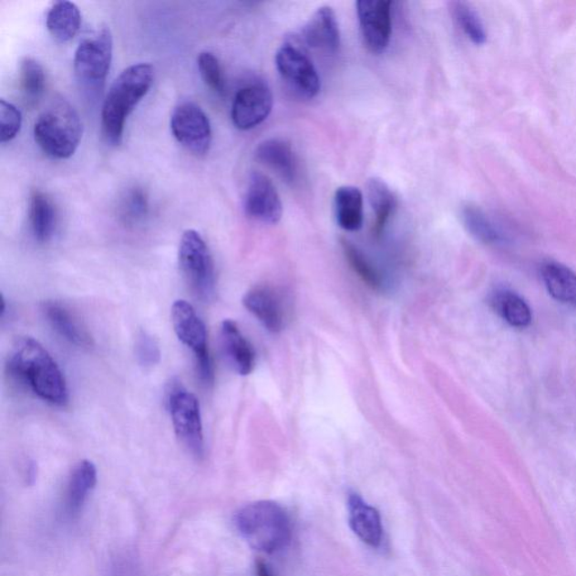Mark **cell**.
I'll use <instances>...</instances> for the list:
<instances>
[{"mask_svg":"<svg viewBox=\"0 0 576 576\" xmlns=\"http://www.w3.org/2000/svg\"><path fill=\"white\" fill-rule=\"evenodd\" d=\"M9 374L30 388L41 400L55 406L68 402V387L56 360L43 345L31 337H22L9 354Z\"/></svg>","mask_w":576,"mask_h":576,"instance_id":"obj_1","label":"cell"},{"mask_svg":"<svg viewBox=\"0 0 576 576\" xmlns=\"http://www.w3.org/2000/svg\"><path fill=\"white\" fill-rule=\"evenodd\" d=\"M155 71L149 64L129 66L115 79L104 100L102 131L105 140L118 146L123 140L127 119L150 90Z\"/></svg>","mask_w":576,"mask_h":576,"instance_id":"obj_2","label":"cell"},{"mask_svg":"<svg viewBox=\"0 0 576 576\" xmlns=\"http://www.w3.org/2000/svg\"><path fill=\"white\" fill-rule=\"evenodd\" d=\"M234 523L248 545L262 553H277L290 545L291 519L284 508L276 502L248 504L237 512Z\"/></svg>","mask_w":576,"mask_h":576,"instance_id":"obj_3","label":"cell"},{"mask_svg":"<svg viewBox=\"0 0 576 576\" xmlns=\"http://www.w3.org/2000/svg\"><path fill=\"white\" fill-rule=\"evenodd\" d=\"M83 137L78 112L65 98H57L38 117L35 126L37 146L54 159L75 155Z\"/></svg>","mask_w":576,"mask_h":576,"instance_id":"obj_4","label":"cell"},{"mask_svg":"<svg viewBox=\"0 0 576 576\" xmlns=\"http://www.w3.org/2000/svg\"><path fill=\"white\" fill-rule=\"evenodd\" d=\"M113 59V38L109 28H100L98 35L86 38L77 47L74 70L80 87L90 96L102 91Z\"/></svg>","mask_w":576,"mask_h":576,"instance_id":"obj_5","label":"cell"},{"mask_svg":"<svg viewBox=\"0 0 576 576\" xmlns=\"http://www.w3.org/2000/svg\"><path fill=\"white\" fill-rule=\"evenodd\" d=\"M179 261L191 291L201 300L212 299L215 292V272L208 244L196 230H186L181 235Z\"/></svg>","mask_w":576,"mask_h":576,"instance_id":"obj_6","label":"cell"},{"mask_svg":"<svg viewBox=\"0 0 576 576\" xmlns=\"http://www.w3.org/2000/svg\"><path fill=\"white\" fill-rule=\"evenodd\" d=\"M171 323L177 337L194 354L196 372L208 386L213 384L214 369L209 352L208 331L199 314L189 302L176 301L171 307Z\"/></svg>","mask_w":576,"mask_h":576,"instance_id":"obj_7","label":"cell"},{"mask_svg":"<svg viewBox=\"0 0 576 576\" xmlns=\"http://www.w3.org/2000/svg\"><path fill=\"white\" fill-rule=\"evenodd\" d=\"M167 403L172 425L181 444L195 458H203L205 444L198 397L187 391L180 382H174L168 391Z\"/></svg>","mask_w":576,"mask_h":576,"instance_id":"obj_8","label":"cell"},{"mask_svg":"<svg viewBox=\"0 0 576 576\" xmlns=\"http://www.w3.org/2000/svg\"><path fill=\"white\" fill-rule=\"evenodd\" d=\"M171 132L182 147L195 156H205L212 143V128L208 115L199 105L181 103L170 118Z\"/></svg>","mask_w":576,"mask_h":576,"instance_id":"obj_9","label":"cell"},{"mask_svg":"<svg viewBox=\"0 0 576 576\" xmlns=\"http://www.w3.org/2000/svg\"><path fill=\"white\" fill-rule=\"evenodd\" d=\"M276 68L290 88L302 98H314L321 90V80L314 62L294 43H286L276 54Z\"/></svg>","mask_w":576,"mask_h":576,"instance_id":"obj_10","label":"cell"},{"mask_svg":"<svg viewBox=\"0 0 576 576\" xmlns=\"http://www.w3.org/2000/svg\"><path fill=\"white\" fill-rule=\"evenodd\" d=\"M357 15L365 46L373 54H383L392 35V3L387 0H359Z\"/></svg>","mask_w":576,"mask_h":576,"instance_id":"obj_11","label":"cell"},{"mask_svg":"<svg viewBox=\"0 0 576 576\" xmlns=\"http://www.w3.org/2000/svg\"><path fill=\"white\" fill-rule=\"evenodd\" d=\"M273 94L270 87L262 83L244 86L235 95L231 118L234 127L248 131L254 129L270 117L273 109Z\"/></svg>","mask_w":576,"mask_h":576,"instance_id":"obj_12","label":"cell"},{"mask_svg":"<svg viewBox=\"0 0 576 576\" xmlns=\"http://www.w3.org/2000/svg\"><path fill=\"white\" fill-rule=\"evenodd\" d=\"M244 211L249 218L266 224L280 222L283 204L275 185L262 172L254 171L249 177Z\"/></svg>","mask_w":576,"mask_h":576,"instance_id":"obj_13","label":"cell"},{"mask_svg":"<svg viewBox=\"0 0 576 576\" xmlns=\"http://www.w3.org/2000/svg\"><path fill=\"white\" fill-rule=\"evenodd\" d=\"M303 38L311 49L335 54L340 47V28L333 7L323 6L316 9L305 24Z\"/></svg>","mask_w":576,"mask_h":576,"instance_id":"obj_14","label":"cell"},{"mask_svg":"<svg viewBox=\"0 0 576 576\" xmlns=\"http://www.w3.org/2000/svg\"><path fill=\"white\" fill-rule=\"evenodd\" d=\"M256 159L275 171L287 184L294 185L299 179V161L291 143L284 139L272 138L259 143Z\"/></svg>","mask_w":576,"mask_h":576,"instance_id":"obj_15","label":"cell"},{"mask_svg":"<svg viewBox=\"0 0 576 576\" xmlns=\"http://www.w3.org/2000/svg\"><path fill=\"white\" fill-rule=\"evenodd\" d=\"M243 305L270 333L278 334L284 329V309L280 297L271 288H252L244 295Z\"/></svg>","mask_w":576,"mask_h":576,"instance_id":"obj_16","label":"cell"},{"mask_svg":"<svg viewBox=\"0 0 576 576\" xmlns=\"http://www.w3.org/2000/svg\"><path fill=\"white\" fill-rule=\"evenodd\" d=\"M349 525L355 535L365 544L377 549L383 540L381 516L357 493L348 497Z\"/></svg>","mask_w":576,"mask_h":576,"instance_id":"obj_17","label":"cell"},{"mask_svg":"<svg viewBox=\"0 0 576 576\" xmlns=\"http://www.w3.org/2000/svg\"><path fill=\"white\" fill-rule=\"evenodd\" d=\"M221 343L225 357L234 371L239 375H249L256 365V352L234 321H223L221 325Z\"/></svg>","mask_w":576,"mask_h":576,"instance_id":"obj_18","label":"cell"},{"mask_svg":"<svg viewBox=\"0 0 576 576\" xmlns=\"http://www.w3.org/2000/svg\"><path fill=\"white\" fill-rule=\"evenodd\" d=\"M43 312L52 329L67 342L83 348H88L93 345V339L87 330L79 324L70 310L59 302H46L43 306Z\"/></svg>","mask_w":576,"mask_h":576,"instance_id":"obj_19","label":"cell"},{"mask_svg":"<svg viewBox=\"0 0 576 576\" xmlns=\"http://www.w3.org/2000/svg\"><path fill=\"white\" fill-rule=\"evenodd\" d=\"M334 215L340 228L355 232L364 222V198L357 187L342 186L334 193Z\"/></svg>","mask_w":576,"mask_h":576,"instance_id":"obj_20","label":"cell"},{"mask_svg":"<svg viewBox=\"0 0 576 576\" xmlns=\"http://www.w3.org/2000/svg\"><path fill=\"white\" fill-rule=\"evenodd\" d=\"M28 219L33 235L38 242H47L56 231L57 210L49 196L33 190L28 200Z\"/></svg>","mask_w":576,"mask_h":576,"instance_id":"obj_21","label":"cell"},{"mask_svg":"<svg viewBox=\"0 0 576 576\" xmlns=\"http://www.w3.org/2000/svg\"><path fill=\"white\" fill-rule=\"evenodd\" d=\"M81 14L77 5L71 2H57L52 5L46 15V27L57 42L72 40L79 32Z\"/></svg>","mask_w":576,"mask_h":576,"instance_id":"obj_22","label":"cell"},{"mask_svg":"<svg viewBox=\"0 0 576 576\" xmlns=\"http://www.w3.org/2000/svg\"><path fill=\"white\" fill-rule=\"evenodd\" d=\"M464 227L473 237L489 246H500L507 242L506 234L492 219L478 205L465 204L460 210Z\"/></svg>","mask_w":576,"mask_h":576,"instance_id":"obj_23","label":"cell"},{"mask_svg":"<svg viewBox=\"0 0 576 576\" xmlns=\"http://www.w3.org/2000/svg\"><path fill=\"white\" fill-rule=\"evenodd\" d=\"M542 282L556 301L576 304V273L561 263L550 262L541 267Z\"/></svg>","mask_w":576,"mask_h":576,"instance_id":"obj_24","label":"cell"},{"mask_svg":"<svg viewBox=\"0 0 576 576\" xmlns=\"http://www.w3.org/2000/svg\"><path fill=\"white\" fill-rule=\"evenodd\" d=\"M98 483V469L90 460H83L72 472L67 488V508L72 515L84 507Z\"/></svg>","mask_w":576,"mask_h":576,"instance_id":"obj_25","label":"cell"},{"mask_svg":"<svg viewBox=\"0 0 576 576\" xmlns=\"http://www.w3.org/2000/svg\"><path fill=\"white\" fill-rule=\"evenodd\" d=\"M367 196L374 213L375 223L373 225V234L381 237L388 221L396 208V200L390 187L381 179L374 177L367 182Z\"/></svg>","mask_w":576,"mask_h":576,"instance_id":"obj_26","label":"cell"},{"mask_svg":"<svg viewBox=\"0 0 576 576\" xmlns=\"http://www.w3.org/2000/svg\"><path fill=\"white\" fill-rule=\"evenodd\" d=\"M491 303L502 319L515 328H527L531 324L530 307L516 293L497 292L492 297Z\"/></svg>","mask_w":576,"mask_h":576,"instance_id":"obj_27","label":"cell"},{"mask_svg":"<svg viewBox=\"0 0 576 576\" xmlns=\"http://www.w3.org/2000/svg\"><path fill=\"white\" fill-rule=\"evenodd\" d=\"M46 77L40 62L26 57L19 67V87L28 105H36L46 90Z\"/></svg>","mask_w":576,"mask_h":576,"instance_id":"obj_28","label":"cell"},{"mask_svg":"<svg viewBox=\"0 0 576 576\" xmlns=\"http://www.w3.org/2000/svg\"><path fill=\"white\" fill-rule=\"evenodd\" d=\"M342 246L345 259H347L350 267L357 273L360 280L374 291H383L384 287H386V280H384L381 272L373 265L372 262L365 256L363 252H360L348 240H342Z\"/></svg>","mask_w":576,"mask_h":576,"instance_id":"obj_29","label":"cell"},{"mask_svg":"<svg viewBox=\"0 0 576 576\" xmlns=\"http://www.w3.org/2000/svg\"><path fill=\"white\" fill-rule=\"evenodd\" d=\"M450 11L455 21L475 45L481 46L487 41V32L481 18L474 8L468 3L453 2L450 4Z\"/></svg>","mask_w":576,"mask_h":576,"instance_id":"obj_30","label":"cell"},{"mask_svg":"<svg viewBox=\"0 0 576 576\" xmlns=\"http://www.w3.org/2000/svg\"><path fill=\"white\" fill-rule=\"evenodd\" d=\"M198 66L201 79L216 95L225 94V78L218 57L211 52H201L198 57Z\"/></svg>","mask_w":576,"mask_h":576,"instance_id":"obj_31","label":"cell"},{"mask_svg":"<svg viewBox=\"0 0 576 576\" xmlns=\"http://www.w3.org/2000/svg\"><path fill=\"white\" fill-rule=\"evenodd\" d=\"M149 213V200L142 189H132L122 201L121 216L128 224L142 222Z\"/></svg>","mask_w":576,"mask_h":576,"instance_id":"obj_32","label":"cell"},{"mask_svg":"<svg viewBox=\"0 0 576 576\" xmlns=\"http://www.w3.org/2000/svg\"><path fill=\"white\" fill-rule=\"evenodd\" d=\"M22 113L15 105L0 100V141L6 143L15 139L22 127Z\"/></svg>","mask_w":576,"mask_h":576,"instance_id":"obj_33","label":"cell"},{"mask_svg":"<svg viewBox=\"0 0 576 576\" xmlns=\"http://www.w3.org/2000/svg\"><path fill=\"white\" fill-rule=\"evenodd\" d=\"M136 356L142 367L151 368L160 362L161 350L157 339L142 331L136 342Z\"/></svg>","mask_w":576,"mask_h":576,"instance_id":"obj_34","label":"cell"},{"mask_svg":"<svg viewBox=\"0 0 576 576\" xmlns=\"http://www.w3.org/2000/svg\"><path fill=\"white\" fill-rule=\"evenodd\" d=\"M256 575L257 576H273L272 571L268 568L266 563L262 561H258L256 563Z\"/></svg>","mask_w":576,"mask_h":576,"instance_id":"obj_35","label":"cell"},{"mask_svg":"<svg viewBox=\"0 0 576 576\" xmlns=\"http://www.w3.org/2000/svg\"><path fill=\"white\" fill-rule=\"evenodd\" d=\"M26 477H27L26 478H27L28 483L30 484L35 483L36 477V469L35 464H31L30 467H28Z\"/></svg>","mask_w":576,"mask_h":576,"instance_id":"obj_36","label":"cell"}]
</instances>
